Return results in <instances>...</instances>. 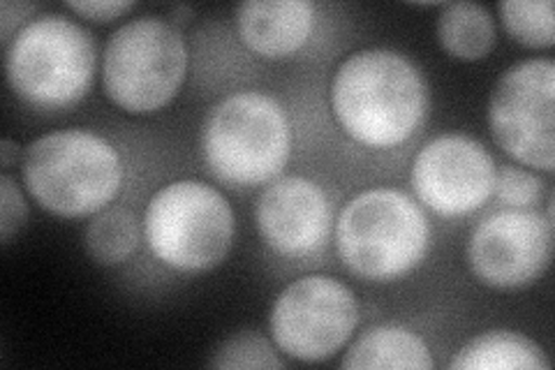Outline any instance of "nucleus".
Segmentation results:
<instances>
[{"mask_svg":"<svg viewBox=\"0 0 555 370\" xmlns=\"http://www.w3.org/2000/svg\"><path fill=\"white\" fill-rule=\"evenodd\" d=\"M67 8L75 14L83 16V20L95 22V24H107L130 12L134 3H126V0H83V3H67Z\"/></svg>","mask_w":555,"mask_h":370,"instance_id":"22","label":"nucleus"},{"mask_svg":"<svg viewBox=\"0 0 555 370\" xmlns=\"http://www.w3.org/2000/svg\"><path fill=\"white\" fill-rule=\"evenodd\" d=\"M440 47L456 61H481L495 47V22L477 3H444L436 24Z\"/></svg>","mask_w":555,"mask_h":370,"instance_id":"16","label":"nucleus"},{"mask_svg":"<svg viewBox=\"0 0 555 370\" xmlns=\"http://www.w3.org/2000/svg\"><path fill=\"white\" fill-rule=\"evenodd\" d=\"M412 188L420 202L438 216H467L493 195L495 163L477 139L442 135L416 153Z\"/></svg>","mask_w":555,"mask_h":370,"instance_id":"11","label":"nucleus"},{"mask_svg":"<svg viewBox=\"0 0 555 370\" xmlns=\"http://www.w3.org/2000/svg\"><path fill=\"white\" fill-rule=\"evenodd\" d=\"M28 222V204L10 174L0 176V241L10 243Z\"/></svg>","mask_w":555,"mask_h":370,"instance_id":"21","label":"nucleus"},{"mask_svg":"<svg viewBox=\"0 0 555 370\" xmlns=\"http://www.w3.org/2000/svg\"><path fill=\"white\" fill-rule=\"evenodd\" d=\"M139 245V222L132 210L107 206L93 216L83 232V248L102 267L128 261Z\"/></svg>","mask_w":555,"mask_h":370,"instance_id":"17","label":"nucleus"},{"mask_svg":"<svg viewBox=\"0 0 555 370\" xmlns=\"http://www.w3.org/2000/svg\"><path fill=\"white\" fill-rule=\"evenodd\" d=\"M449 368L454 370H548L544 349L518 331L495 329L467 341Z\"/></svg>","mask_w":555,"mask_h":370,"instance_id":"15","label":"nucleus"},{"mask_svg":"<svg viewBox=\"0 0 555 370\" xmlns=\"http://www.w3.org/2000/svg\"><path fill=\"white\" fill-rule=\"evenodd\" d=\"M312 5L306 0H250L234 12L238 38L264 59H287L308 42Z\"/></svg>","mask_w":555,"mask_h":370,"instance_id":"13","label":"nucleus"},{"mask_svg":"<svg viewBox=\"0 0 555 370\" xmlns=\"http://www.w3.org/2000/svg\"><path fill=\"white\" fill-rule=\"evenodd\" d=\"M16 163H20V144H14L12 139H3L0 142V165L3 169H12Z\"/></svg>","mask_w":555,"mask_h":370,"instance_id":"24","label":"nucleus"},{"mask_svg":"<svg viewBox=\"0 0 555 370\" xmlns=\"http://www.w3.org/2000/svg\"><path fill=\"white\" fill-rule=\"evenodd\" d=\"M22 179L28 195L49 214L86 218L116 200L124 165L104 137L89 130H61L30 142Z\"/></svg>","mask_w":555,"mask_h":370,"instance_id":"2","label":"nucleus"},{"mask_svg":"<svg viewBox=\"0 0 555 370\" xmlns=\"http://www.w3.org/2000/svg\"><path fill=\"white\" fill-rule=\"evenodd\" d=\"M332 107L354 142L393 149L416 132L428 112V86L408 56L393 49H361L332 81Z\"/></svg>","mask_w":555,"mask_h":370,"instance_id":"1","label":"nucleus"},{"mask_svg":"<svg viewBox=\"0 0 555 370\" xmlns=\"http://www.w3.org/2000/svg\"><path fill=\"white\" fill-rule=\"evenodd\" d=\"M555 65L530 59L512 65L491 93L489 126L495 144L526 167L555 169Z\"/></svg>","mask_w":555,"mask_h":370,"instance_id":"9","label":"nucleus"},{"mask_svg":"<svg viewBox=\"0 0 555 370\" xmlns=\"http://www.w3.org/2000/svg\"><path fill=\"white\" fill-rule=\"evenodd\" d=\"M144 237L167 267L183 273L211 271L232 248V206L202 181H173L151 197Z\"/></svg>","mask_w":555,"mask_h":370,"instance_id":"6","label":"nucleus"},{"mask_svg":"<svg viewBox=\"0 0 555 370\" xmlns=\"http://www.w3.org/2000/svg\"><path fill=\"white\" fill-rule=\"evenodd\" d=\"M289 151L292 130L285 110L259 91L224 98L202 128L204 161L230 188H255L275 179L285 169Z\"/></svg>","mask_w":555,"mask_h":370,"instance_id":"4","label":"nucleus"},{"mask_svg":"<svg viewBox=\"0 0 555 370\" xmlns=\"http://www.w3.org/2000/svg\"><path fill=\"white\" fill-rule=\"evenodd\" d=\"M500 16L512 38L528 49H548L555 42L551 0H507Z\"/></svg>","mask_w":555,"mask_h":370,"instance_id":"18","label":"nucleus"},{"mask_svg":"<svg viewBox=\"0 0 555 370\" xmlns=\"http://www.w3.org/2000/svg\"><path fill=\"white\" fill-rule=\"evenodd\" d=\"M257 232L283 257L318 253L332 232V208L324 190L304 176L273 181L255 206Z\"/></svg>","mask_w":555,"mask_h":370,"instance_id":"12","label":"nucleus"},{"mask_svg":"<svg viewBox=\"0 0 555 370\" xmlns=\"http://www.w3.org/2000/svg\"><path fill=\"white\" fill-rule=\"evenodd\" d=\"M38 12V5L33 3H3L0 5V40L10 44L14 40V30L20 33L22 24Z\"/></svg>","mask_w":555,"mask_h":370,"instance_id":"23","label":"nucleus"},{"mask_svg":"<svg viewBox=\"0 0 555 370\" xmlns=\"http://www.w3.org/2000/svg\"><path fill=\"white\" fill-rule=\"evenodd\" d=\"M208 366L222 370H275L285 368V361L257 331H238L216 347Z\"/></svg>","mask_w":555,"mask_h":370,"instance_id":"19","label":"nucleus"},{"mask_svg":"<svg viewBox=\"0 0 555 370\" xmlns=\"http://www.w3.org/2000/svg\"><path fill=\"white\" fill-rule=\"evenodd\" d=\"M553 218L532 208H507L481 220L467 241V264L481 285L524 290L548 269Z\"/></svg>","mask_w":555,"mask_h":370,"instance_id":"10","label":"nucleus"},{"mask_svg":"<svg viewBox=\"0 0 555 370\" xmlns=\"http://www.w3.org/2000/svg\"><path fill=\"white\" fill-rule=\"evenodd\" d=\"M430 245L428 218L410 195L373 188L347 202L336 220V248L354 276L391 283L414 271Z\"/></svg>","mask_w":555,"mask_h":370,"instance_id":"3","label":"nucleus"},{"mask_svg":"<svg viewBox=\"0 0 555 370\" xmlns=\"http://www.w3.org/2000/svg\"><path fill=\"white\" fill-rule=\"evenodd\" d=\"M544 181L540 176L516 167V165H502L500 171H495V188L493 192L498 200L509 208H532L540 204L544 197Z\"/></svg>","mask_w":555,"mask_h":370,"instance_id":"20","label":"nucleus"},{"mask_svg":"<svg viewBox=\"0 0 555 370\" xmlns=\"http://www.w3.org/2000/svg\"><path fill=\"white\" fill-rule=\"evenodd\" d=\"M185 75L188 44L181 30L160 16H142L120 26L104 47V93L128 114L167 107Z\"/></svg>","mask_w":555,"mask_h":370,"instance_id":"7","label":"nucleus"},{"mask_svg":"<svg viewBox=\"0 0 555 370\" xmlns=\"http://www.w3.org/2000/svg\"><path fill=\"white\" fill-rule=\"evenodd\" d=\"M271 336L289 359L318 363L352 339L359 324L354 292L328 276H306L287 285L271 308Z\"/></svg>","mask_w":555,"mask_h":370,"instance_id":"8","label":"nucleus"},{"mask_svg":"<svg viewBox=\"0 0 555 370\" xmlns=\"http://www.w3.org/2000/svg\"><path fill=\"white\" fill-rule=\"evenodd\" d=\"M345 370H387V368H414L430 370L436 361L428 345L403 327H373L357 339L340 361Z\"/></svg>","mask_w":555,"mask_h":370,"instance_id":"14","label":"nucleus"},{"mask_svg":"<svg viewBox=\"0 0 555 370\" xmlns=\"http://www.w3.org/2000/svg\"><path fill=\"white\" fill-rule=\"evenodd\" d=\"M93 35L65 14L35 16L8 44L5 75L30 107L65 110L77 104L95 75Z\"/></svg>","mask_w":555,"mask_h":370,"instance_id":"5","label":"nucleus"}]
</instances>
